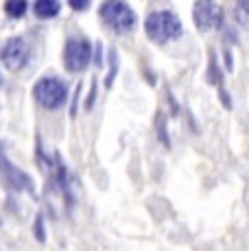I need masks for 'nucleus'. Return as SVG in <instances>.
<instances>
[{"instance_id":"obj_1","label":"nucleus","mask_w":249,"mask_h":251,"mask_svg":"<svg viewBox=\"0 0 249 251\" xmlns=\"http://www.w3.org/2000/svg\"><path fill=\"white\" fill-rule=\"evenodd\" d=\"M145 31L155 44H166L181 35V22L173 11H153L145 20Z\"/></svg>"},{"instance_id":"obj_2","label":"nucleus","mask_w":249,"mask_h":251,"mask_svg":"<svg viewBox=\"0 0 249 251\" xmlns=\"http://www.w3.org/2000/svg\"><path fill=\"white\" fill-rule=\"evenodd\" d=\"M100 18H103V22L107 24L109 28H114L116 33H129L136 28V13H133V9L129 7L127 2H123V0H105L103 4H100L99 9Z\"/></svg>"},{"instance_id":"obj_3","label":"nucleus","mask_w":249,"mask_h":251,"mask_svg":"<svg viewBox=\"0 0 249 251\" xmlns=\"http://www.w3.org/2000/svg\"><path fill=\"white\" fill-rule=\"evenodd\" d=\"M33 96L44 109H59L68 100V88L57 76H44L35 83Z\"/></svg>"},{"instance_id":"obj_4","label":"nucleus","mask_w":249,"mask_h":251,"mask_svg":"<svg viewBox=\"0 0 249 251\" xmlns=\"http://www.w3.org/2000/svg\"><path fill=\"white\" fill-rule=\"evenodd\" d=\"M92 59V46L85 37H70L64 46V66L68 72H83Z\"/></svg>"},{"instance_id":"obj_5","label":"nucleus","mask_w":249,"mask_h":251,"mask_svg":"<svg viewBox=\"0 0 249 251\" xmlns=\"http://www.w3.org/2000/svg\"><path fill=\"white\" fill-rule=\"evenodd\" d=\"M193 20L197 31L205 33L221 24V9H219V4L214 0H197L193 9Z\"/></svg>"},{"instance_id":"obj_6","label":"nucleus","mask_w":249,"mask_h":251,"mask_svg":"<svg viewBox=\"0 0 249 251\" xmlns=\"http://www.w3.org/2000/svg\"><path fill=\"white\" fill-rule=\"evenodd\" d=\"M0 57H2V64L7 66L9 70H13V72L20 70L28 59V44L22 37H11V40L4 44Z\"/></svg>"},{"instance_id":"obj_7","label":"nucleus","mask_w":249,"mask_h":251,"mask_svg":"<svg viewBox=\"0 0 249 251\" xmlns=\"http://www.w3.org/2000/svg\"><path fill=\"white\" fill-rule=\"evenodd\" d=\"M61 4L59 0H35V4H33V11H35V16L40 18V20H50V18H55L57 13H59Z\"/></svg>"},{"instance_id":"obj_8","label":"nucleus","mask_w":249,"mask_h":251,"mask_svg":"<svg viewBox=\"0 0 249 251\" xmlns=\"http://www.w3.org/2000/svg\"><path fill=\"white\" fill-rule=\"evenodd\" d=\"M26 9H28L26 0H7V2H4V13H7L9 18H13V20L25 16Z\"/></svg>"},{"instance_id":"obj_9","label":"nucleus","mask_w":249,"mask_h":251,"mask_svg":"<svg viewBox=\"0 0 249 251\" xmlns=\"http://www.w3.org/2000/svg\"><path fill=\"white\" fill-rule=\"evenodd\" d=\"M155 127H157V138H160V142L169 149L171 147V138H169V131H166L164 116H162V112H157V116H155Z\"/></svg>"},{"instance_id":"obj_10","label":"nucleus","mask_w":249,"mask_h":251,"mask_svg":"<svg viewBox=\"0 0 249 251\" xmlns=\"http://www.w3.org/2000/svg\"><path fill=\"white\" fill-rule=\"evenodd\" d=\"M116 72H118V52L112 48V50H109V76H107V81H105L107 88H112L114 79H116Z\"/></svg>"},{"instance_id":"obj_11","label":"nucleus","mask_w":249,"mask_h":251,"mask_svg":"<svg viewBox=\"0 0 249 251\" xmlns=\"http://www.w3.org/2000/svg\"><path fill=\"white\" fill-rule=\"evenodd\" d=\"M68 4L75 11H85V9L90 7V0H68Z\"/></svg>"},{"instance_id":"obj_12","label":"nucleus","mask_w":249,"mask_h":251,"mask_svg":"<svg viewBox=\"0 0 249 251\" xmlns=\"http://www.w3.org/2000/svg\"><path fill=\"white\" fill-rule=\"evenodd\" d=\"M35 231H37V240H42V243H44L46 234H44V227H42V216H37V225H35Z\"/></svg>"},{"instance_id":"obj_13","label":"nucleus","mask_w":249,"mask_h":251,"mask_svg":"<svg viewBox=\"0 0 249 251\" xmlns=\"http://www.w3.org/2000/svg\"><path fill=\"white\" fill-rule=\"evenodd\" d=\"M94 96H97V83H92V92H90V99H88V103H85V107H88V109H92Z\"/></svg>"},{"instance_id":"obj_14","label":"nucleus","mask_w":249,"mask_h":251,"mask_svg":"<svg viewBox=\"0 0 249 251\" xmlns=\"http://www.w3.org/2000/svg\"><path fill=\"white\" fill-rule=\"evenodd\" d=\"M97 68H100V66H103V59H100V44H97Z\"/></svg>"},{"instance_id":"obj_15","label":"nucleus","mask_w":249,"mask_h":251,"mask_svg":"<svg viewBox=\"0 0 249 251\" xmlns=\"http://www.w3.org/2000/svg\"><path fill=\"white\" fill-rule=\"evenodd\" d=\"M236 2H238V7H241V9L249 11V0H236Z\"/></svg>"},{"instance_id":"obj_16","label":"nucleus","mask_w":249,"mask_h":251,"mask_svg":"<svg viewBox=\"0 0 249 251\" xmlns=\"http://www.w3.org/2000/svg\"><path fill=\"white\" fill-rule=\"evenodd\" d=\"M225 64H227V70H232V55L225 50Z\"/></svg>"}]
</instances>
